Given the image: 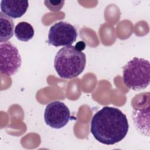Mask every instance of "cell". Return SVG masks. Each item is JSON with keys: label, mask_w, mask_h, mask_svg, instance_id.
<instances>
[{"label": "cell", "mask_w": 150, "mask_h": 150, "mask_svg": "<svg viewBox=\"0 0 150 150\" xmlns=\"http://www.w3.org/2000/svg\"><path fill=\"white\" fill-rule=\"evenodd\" d=\"M150 64L148 60L135 57L122 67L124 84L132 90L146 88L150 81Z\"/></svg>", "instance_id": "3957f363"}, {"label": "cell", "mask_w": 150, "mask_h": 150, "mask_svg": "<svg viewBox=\"0 0 150 150\" xmlns=\"http://www.w3.org/2000/svg\"><path fill=\"white\" fill-rule=\"evenodd\" d=\"M77 32L70 23L60 21L50 28L47 43L55 47L71 46L77 39Z\"/></svg>", "instance_id": "5b68a950"}, {"label": "cell", "mask_w": 150, "mask_h": 150, "mask_svg": "<svg viewBox=\"0 0 150 150\" xmlns=\"http://www.w3.org/2000/svg\"><path fill=\"white\" fill-rule=\"evenodd\" d=\"M0 42H8L13 35L14 24L10 17L1 12H0Z\"/></svg>", "instance_id": "ba28073f"}, {"label": "cell", "mask_w": 150, "mask_h": 150, "mask_svg": "<svg viewBox=\"0 0 150 150\" xmlns=\"http://www.w3.org/2000/svg\"><path fill=\"white\" fill-rule=\"evenodd\" d=\"M64 1H45V6L51 11H59L63 6Z\"/></svg>", "instance_id": "30bf717a"}, {"label": "cell", "mask_w": 150, "mask_h": 150, "mask_svg": "<svg viewBox=\"0 0 150 150\" xmlns=\"http://www.w3.org/2000/svg\"><path fill=\"white\" fill-rule=\"evenodd\" d=\"M14 33L18 40L28 42L32 39L35 31L33 26L30 23L26 22H21L15 26Z\"/></svg>", "instance_id": "9c48e42d"}, {"label": "cell", "mask_w": 150, "mask_h": 150, "mask_svg": "<svg viewBox=\"0 0 150 150\" xmlns=\"http://www.w3.org/2000/svg\"><path fill=\"white\" fill-rule=\"evenodd\" d=\"M129 125L126 115L118 108L105 106L93 116L90 131L94 138L105 145H114L127 135Z\"/></svg>", "instance_id": "6da1fadb"}, {"label": "cell", "mask_w": 150, "mask_h": 150, "mask_svg": "<svg viewBox=\"0 0 150 150\" xmlns=\"http://www.w3.org/2000/svg\"><path fill=\"white\" fill-rule=\"evenodd\" d=\"M70 112L64 103L55 101L48 104L45 108L44 119L46 124L51 128L60 129L69 121Z\"/></svg>", "instance_id": "8992f818"}, {"label": "cell", "mask_w": 150, "mask_h": 150, "mask_svg": "<svg viewBox=\"0 0 150 150\" xmlns=\"http://www.w3.org/2000/svg\"><path fill=\"white\" fill-rule=\"evenodd\" d=\"M29 6L28 1L2 0L1 2V12L9 17L16 19L22 16Z\"/></svg>", "instance_id": "52a82bcc"}, {"label": "cell", "mask_w": 150, "mask_h": 150, "mask_svg": "<svg viewBox=\"0 0 150 150\" xmlns=\"http://www.w3.org/2000/svg\"><path fill=\"white\" fill-rule=\"evenodd\" d=\"M86 63V54L72 45L60 49L54 60L55 70L63 79L77 77L84 70Z\"/></svg>", "instance_id": "7a4b0ae2"}, {"label": "cell", "mask_w": 150, "mask_h": 150, "mask_svg": "<svg viewBox=\"0 0 150 150\" xmlns=\"http://www.w3.org/2000/svg\"><path fill=\"white\" fill-rule=\"evenodd\" d=\"M22 64L17 47L9 42L0 43V71L11 76L17 73Z\"/></svg>", "instance_id": "277c9868"}]
</instances>
